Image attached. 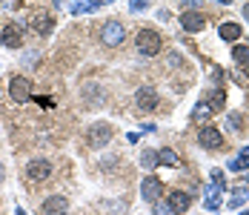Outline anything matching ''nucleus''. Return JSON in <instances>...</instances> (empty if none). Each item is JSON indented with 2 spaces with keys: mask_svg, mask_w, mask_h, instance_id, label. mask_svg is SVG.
Masks as SVG:
<instances>
[{
  "mask_svg": "<svg viewBox=\"0 0 249 215\" xmlns=\"http://www.w3.org/2000/svg\"><path fill=\"white\" fill-rule=\"evenodd\" d=\"M135 46H138V52H141L143 58H155V55L160 52V46H163V40H160V35H158L155 29H141V32L135 35Z\"/></svg>",
  "mask_w": 249,
  "mask_h": 215,
  "instance_id": "1",
  "label": "nucleus"
},
{
  "mask_svg": "<svg viewBox=\"0 0 249 215\" xmlns=\"http://www.w3.org/2000/svg\"><path fill=\"white\" fill-rule=\"evenodd\" d=\"M100 40H103L106 46H121V43L126 40L124 23H118V20H106V23L100 26Z\"/></svg>",
  "mask_w": 249,
  "mask_h": 215,
  "instance_id": "2",
  "label": "nucleus"
},
{
  "mask_svg": "<svg viewBox=\"0 0 249 215\" xmlns=\"http://www.w3.org/2000/svg\"><path fill=\"white\" fill-rule=\"evenodd\" d=\"M9 95H12L15 103H26V100H32V80L23 78V75H15L12 83H9Z\"/></svg>",
  "mask_w": 249,
  "mask_h": 215,
  "instance_id": "3",
  "label": "nucleus"
},
{
  "mask_svg": "<svg viewBox=\"0 0 249 215\" xmlns=\"http://www.w3.org/2000/svg\"><path fill=\"white\" fill-rule=\"evenodd\" d=\"M49 175H52V164L46 158H32V161L26 164V178L35 181V184H37V181H46Z\"/></svg>",
  "mask_w": 249,
  "mask_h": 215,
  "instance_id": "4",
  "label": "nucleus"
},
{
  "mask_svg": "<svg viewBox=\"0 0 249 215\" xmlns=\"http://www.w3.org/2000/svg\"><path fill=\"white\" fill-rule=\"evenodd\" d=\"M86 141H89V146H92V149L106 146V143L112 141V126H109V123H95V126H89Z\"/></svg>",
  "mask_w": 249,
  "mask_h": 215,
  "instance_id": "5",
  "label": "nucleus"
},
{
  "mask_svg": "<svg viewBox=\"0 0 249 215\" xmlns=\"http://www.w3.org/2000/svg\"><path fill=\"white\" fill-rule=\"evenodd\" d=\"M158 92H155V86H141L138 89V95H135V103H138V109L141 112H152V109H158Z\"/></svg>",
  "mask_w": 249,
  "mask_h": 215,
  "instance_id": "6",
  "label": "nucleus"
},
{
  "mask_svg": "<svg viewBox=\"0 0 249 215\" xmlns=\"http://www.w3.org/2000/svg\"><path fill=\"white\" fill-rule=\"evenodd\" d=\"M166 207H169L172 215H183L189 207H192V195L183 192V190H175L172 195H169V201H166Z\"/></svg>",
  "mask_w": 249,
  "mask_h": 215,
  "instance_id": "7",
  "label": "nucleus"
},
{
  "mask_svg": "<svg viewBox=\"0 0 249 215\" xmlns=\"http://www.w3.org/2000/svg\"><path fill=\"white\" fill-rule=\"evenodd\" d=\"M160 192H163V184H160V178H155V175H146V178L141 181V198H143V201H160Z\"/></svg>",
  "mask_w": 249,
  "mask_h": 215,
  "instance_id": "8",
  "label": "nucleus"
},
{
  "mask_svg": "<svg viewBox=\"0 0 249 215\" xmlns=\"http://www.w3.org/2000/svg\"><path fill=\"white\" fill-rule=\"evenodd\" d=\"M198 143L203 146V149H221V143H224V135H221L215 126H200Z\"/></svg>",
  "mask_w": 249,
  "mask_h": 215,
  "instance_id": "9",
  "label": "nucleus"
},
{
  "mask_svg": "<svg viewBox=\"0 0 249 215\" xmlns=\"http://www.w3.org/2000/svg\"><path fill=\"white\" fill-rule=\"evenodd\" d=\"M206 23H209V18L200 15V12H183V15H180V26H183V32H203Z\"/></svg>",
  "mask_w": 249,
  "mask_h": 215,
  "instance_id": "10",
  "label": "nucleus"
},
{
  "mask_svg": "<svg viewBox=\"0 0 249 215\" xmlns=\"http://www.w3.org/2000/svg\"><path fill=\"white\" fill-rule=\"evenodd\" d=\"M43 215H66L69 213V198H63V195H52L43 201Z\"/></svg>",
  "mask_w": 249,
  "mask_h": 215,
  "instance_id": "11",
  "label": "nucleus"
},
{
  "mask_svg": "<svg viewBox=\"0 0 249 215\" xmlns=\"http://www.w3.org/2000/svg\"><path fill=\"white\" fill-rule=\"evenodd\" d=\"M3 43L9 49H18L20 43H23V29L18 23H9L6 29H3Z\"/></svg>",
  "mask_w": 249,
  "mask_h": 215,
  "instance_id": "12",
  "label": "nucleus"
},
{
  "mask_svg": "<svg viewBox=\"0 0 249 215\" xmlns=\"http://www.w3.org/2000/svg\"><path fill=\"white\" fill-rule=\"evenodd\" d=\"M32 26H35V32H37V35H49L52 29H54V18L46 15V12H37V15L32 18Z\"/></svg>",
  "mask_w": 249,
  "mask_h": 215,
  "instance_id": "13",
  "label": "nucleus"
},
{
  "mask_svg": "<svg viewBox=\"0 0 249 215\" xmlns=\"http://www.w3.org/2000/svg\"><path fill=\"white\" fill-rule=\"evenodd\" d=\"M203 207L209 210V213H215V210H221V190L218 187H206V192H203Z\"/></svg>",
  "mask_w": 249,
  "mask_h": 215,
  "instance_id": "14",
  "label": "nucleus"
},
{
  "mask_svg": "<svg viewBox=\"0 0 249 215\" xmlns=\"http://www.w3.org/2000/svg\"><path fill=\"white\" fill-rule=\"evenodd\" d=\"M241 169H249V146H244V149L229 161V172H241Z\"/></svg>",
  "mask_w": 249,
  "mask_h": 215,
  "instance_id": "15",
  "label": "nucleus"
},
{
  "mask_svg": "<svg viewBox=\"0 0 249 215\" xmlns=\"http://www.w3.org/2000/svg\"><path fill=\"white\" fill-rule=\"evenodd\" d=\"M218 35H221V40H241V26L238 23H221V29H218Z\"/></svg>",
  "mask_w": 249,
  "mask_h": 215,
  "instance_id": "16",
  "label": "nucleus"
},
{
  "mask_svg": "<svg viewBox=\"0 0 249 215\" xmlns=\"http://www.w3.org/2000/svg\"><path fill=\"white\" fill-rule=\"evenodd\" d=\"M158 164H166V167H180V158H178V152H175V149L163 146V149L158 152Z\"/></svg>",
  "mask_w": 249,
  "mask_h": 215,
  "instance_id": "17",
  "label": "nucleus"
},
{
  "mask_svg": "<svg viewBox=\"0 0 249 215\" xmlns=\"http://www.w3.org/2000/svg\"><path fill=\"white\" fill-rule=\"evenodd\" d=\"M247 201H249L247 187H238V190H232V195H229V210H238V207H244Z\"/></svg>",
  "mask_w": 249,
  "mask_h": 215,
  "instance_id": "18",
  "label": "nucleus"
},
{
  "mask_svg": "<svg viewBox=\"0 0 249 215\" xmlns=\"http://www.w3.org/2000/svg\"><path fill=\"white\" fill-rule=\"evenodd\" d=\"M206 103L212 106V112H218V109H224V103H226V95H224V89H221V86H215V89H212V95L206 98Z\"/></svg>",
  "mask_w": 249,
  "mask_h": 215,
  "instance_id": "19",
  "label": "nucleus"
},
{
  "mask_svg": "<svg viewBox=\"0 0 249 215\" xmlns=\"http://www.w3.org/2000/svg\"><path fill=\"white\" fill-rule=\"evenodd\" d=\"M226 129H229V132H235V135H238V132H241V129H244V118H241V115H238V112H229V115H226Z\"/></svg>",
  "mask_w": 249,
  "mask_h": 215,
  "instance_id": "20",
  "label": "nucleus"
},
{
  "mask_svg": "<svg viewBox=\"0 0 249 215\" xmlns=\"http://www.w3.org/2000/svg\"><path fill=\"white\" fill-rule=\"evenodd\" d=\"M141 167L143 169H155L158 167V152H155V149H143V155H141Z\"/></svg>",
  "mask_w": 249,
  "mask_h": 215,
  "instance_id": "21",
  "label": "nucleus"
},
{
  "mask_svg": "<svg viewBox=\"0 0 249 215\" xmlns=\"http://www.w3.org/2000/svg\"><path fill=\"white\" fill-rule=\"evenodd\" d=\"M209 115H212V106L206 100H200L198 106L192 109V120H203V118H209Z\"/></svg>",
  "mask_w": 249,
  "mask_h": 215,
  "instance_id": "22",
  "label": "nucleus"
},
{
  "mask_svg": "<svg viewBox=\"0 0 249 215\" xmlns=\"http://www.w3.org/2000/svg\"><path fill=\"white\" fill-rule=\"evenodd\" d=\"M232 60L249 66V46H235V49H232Z\"/></svg>",
  "mask_w": 249,
  "mask_h": 215,
  "instance_id": "23",
  "label": "nucleus"
},
{
  "mask_svg": "<svg viewBox=\"0 0 249 215\" xmlns=\"http://www.w3.org/2000/svg\"><path fill=\"white\" fill-rule=\"evenodd\" d=\"M209 178H212V187H218L221 192L226 190V178H224V172H221V169H212V172H209Z\"/></svg>",
  "mask_w": 249,
  "mask_h": 215,
  "instance_id": "24",
  "label": "nucleus"
},
{
  "mask_svg": "<svg viewBox=\"0 0 249 215\" xmlns=\"http://www.w3.org/2000/svg\"><path fill=\"white\" fill-rule=\"evenodd\" d=\"M146 6H149V0H129V9L132 12H143Z\"/></svg>",
  "mask_w": 249,
  "mask_h": 215,
  "instance_id": "25",
  "label": "nucleus"
},
{
  "mask_svg": "<svg viewBox=\"0 0 249 215\" xmlns=\"http://www.w3.org/2000/svg\"><path fill=\"white\" fill-rule=\"evenodd\" d=\"M180 3H183V6H186L189 12H195V9H198V6L203 3V0H180Z\"/></svg>",
  "mask_w": 249,
  "mask_h": 215,
  "instance_id": "26",
  "label": "nucleus"
},
{
  "mask_svg": "<svg viewBox=\"0 0 249 215\" xmlns=\"http://www.w3.org/2000/svg\"><path fill=\"white\" fill-rule=\"evenodd\" d=\"M80 12H89L86 3H72V15H80Z\"/></svg>",
  "mask_w": 249,
  "mask_h": 215,
  "instance_id": "27",
  "label": "nucleus"
},
{
  "mask_svg": "<svg viewBox=\"0 0 249 215\" xmlns=\"http://www.w3.org/2000/svg\"><path fill=\"white\" fill-rule=\"evenodd\" d=\"M155 215H172V213H169L166 204H155Z\"/></svg>",
  "mask_w": 249,
  "mask_h": 215,
  "instance_id": "28",
  "label": "nucleus"
},
{
  "mask_svg": "<svg viewBox=\"0 0 249 215\" xmlns=\"http://www.w3.org/2000/svg\"><path fill=\"white\" fill-rule=\"evenodd\" d=\"M103 3H112V0H89V3H86V6H89V12H95V9H98V6H103Z\"/></svg>",
  "mask_w": 249,
  "mask_h": 215,
  "instance_id": "29",
  "label": "nucleus"
},
{
  "mask_svg": "<svg viewBox=\"0 0 249 215\" xmlns=\"http://www.w3.org/2000/svg\"><path fill=\"white\" fill-rule=\"evenodd\" d=\"M244 18H247V20H249V3H247V6H244Z\"/></svg>",
  "mask_w": 249,
  "mask_h": 215,
  "instance_id": "30",
  "label": "nucleus"
},
{
  "mask_svg": "<svg viewBox=\"0 0 249 215\" xmlns=\"http://www.w3.org/2000/svg\"><path fill=\"white\" fill-rule=\"evenodd\" d=\"M215 3H221V6H229V3H232V0H215Z\"/></svg>",
  "mask_w": 249,
  "mask_h": 215,
  "instance_id": "31",
  "label": "nucleus"
},
{
  "mask_svg": "<svg viewBox=\"0 0 249 215\" xmlns=\"http://www.w3.org/2000/svg\"><path fill=\"white\" fill-rule=\"evenodd\" d=\"M3 175H6V167H3V164H0V181H3Z\"/></svg>",
  "mask_w": 249,
  "mask_h": 215,
  "instance_id": "32",
  "label": "nucleus"
},
{
  "mask_svg": "<svg viewBox=\"0 0 249 215\" xmlns=\"http://www.w3.org/2000/svg\"><path fill=\"white\" fill-rule=\"evenodd\" d=\"M241 215H249V213H241Z\"/></svg>",
  "mask_w": 249,
  "mask_h": 215,
  "instance_id": "33",
  "label": "nucleus"
}]
</instances>
